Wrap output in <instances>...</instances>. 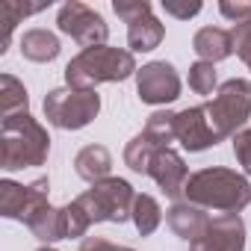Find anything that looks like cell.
I'll return each instance as SVG.
<instances>
[{
	"instance_id": "cell-1",
	"label": "cell",
	"mask_w": 251,
	"mask_h": 251,
	"mask_svg": "<svg viewBox=\"0 0 251 251\" xmlns=\"http://www.w3.org/2000/svg\"><path fill=\"white\" fill-rule=\"evenodd\" d=\"M186 201L204 210H222V213H239L251 204V183L245 175H236L233 169H201L189 175L186 183Z\"/></svg>"
},
{
	"instance_id": "cell-2",
	"label": "cell",
	"mask_w": 251,
	"mask_h": 251,
	"mask_svg": "<svg viewBox=\"0 0 251 251\" xmlns=\"http://www.w3.org/2000/svg\"><path fill=\"white\" fill-rule=\"evenodd\" d=\"M50 154V136L30 112L3 118L0 127V166L6 172L45 166Z\"/></svg>"
},
{
	"instance_id": "cell-3",
	"label": "cell",
	"mask_w": 251,
	"mask_h": 251,
	"mask_svg": "<svg viewBox=\"0 0 251 251\" xmlns=\"http://www.w3.org/2000/svg\"><path fill=\"white\" fill-rule=\"evenodd\" d=\"M136 59L121 48H86L65 65V83L71 89H95L98 83H121L136 74Z\"/></svg>"
},
{
	"instance_id": "cell-4",
	"label": "cell",
	"mask_w": 251,
	"mask_h": 251,
	"mask_svg": "<svg viewBox=\"0 0 251 251\" xmlns=\"http://www.w3.org/2000/svg\"><path fill=\"white\" fill-rule=\"evenodd\" d=\"M204 112H207V121L219 142L227 136H236L251 115V83L242 77L222 83L216 98L204 106Z\"/></svg>"
},
{
	"instance_id": "cell-5",
	"label": "cell",
	"mask_w": 251,
	"mask_h": 251,
	"mask_svg": "<svg viewBox=\"0 0 251 251\" xmlns=\"http://www.w3.org/2000/svg\"><path fill=\"white\" fill-rule=\"evenodd\" d=\"M77 207L86 213L89 225L95 222H127L133 216V201H136V192L127 180L121 177H106L100 183H92L89 192H83L80 198H74Z\"/></svg>"
},
{
	"instance_id": "cell-6",
	"label": "cell",
	"mask_w": 251,
	"mask_h": 251,
	"mask_svg": "<svg viewBox=\"0 0 251 251\" xmlns=\"http://www.w3.org/2000/svg\"><path fill=\"white\" fill-rule=\"evenodd\" d=\"M100 112V98L95 89H53L45 98V118L59 130H80Z\"/></svg>"
},
{
	"instance_id": "cell-7",
	"label": "cell",
	"mask_w": 251,
	"mask_h": 251,
	"mask_svg": "<svg viewBox=\"0 0 251 251\" xmlns=\"http://www.w3.org/2000/svg\"><path fill=\"white\" fill-rule=\"evenodd\" d=\"M115 15L127 21V45L136 53H148L154 48H160L166 30L163 24L154 18V9L148 0H115L112 3Z\"/></svg>"
},
{
	"instance_id": "cell-8",
	"label": "cell",
	"mask_w": 251,
	"mask_h": 251,
	"mask_svg": "<svg viewBox=\"0 0 251 251\" xmlns=\"http://www.w3.org/2000/svg\"><path fill=\"white\" fill-rule=\"evenodd\" d=\"M56 24L65 36H71L77 45H83V50L86 48H100L109 36V27H106L103 15L95 12L92 6L80 3V0H68V3L59 6Z\"/></svg>"
},
{
	"instance_id": "cell-9",
	"label": "cell",
	"mask_w": 251,
	"mask_h": 251,
	"mask_svg": "<svg viewBox=\"0 0 251 251\" xmlns=\"http://www.w3.org/2000/svg\"><path fill=\"white\" fill-rule=\"evenodd\" d=\"M48 189H50L48 177H39L30 186H21L15 180H3L0 183V213L6 219H18V222L30 225L45 207H50Z\"/></svg>"
},
{
	"instance_id": "cell-10",
	"label": "cell",
	"mask_w": 251,
	"mask_h": 251,
	"mask_svg": "<svg viewBox=\"0 0 251 251\" xmlns=\"http://www.w3.org/2000/svg\"><path fill=\"white\" fill-rule=\"evenodd\" d=\"M189 251H245V225L239 213H219L204 233L189 242Z\"/></svg>"
},
{
	"instance_id": "cell-11",
	"label": "cell",
	"mask_w": 251,
	"mask_h": 251,
	"mask_svg": "<svg viewBox=\"0 0 251 251\" xmlns=\"http://www.w3.org/2000/svg\"><path fill=\"white\" fill-rule=\"evenodd\" d=\"M136 92L145 103H172L180 98V77L172 62H148L136 71Z\"/></svg>"
},
{
	"instance_id": "cell-12",
	"label": "cell",
	"mask_w": 251,
	"mask_h": 251,
	"mask_svg": "<svg viewBox=\"0 0 251 251\" xmlns=\"http://www.w3.org/2000/svg\"><path fill=\"white\" fill-rule=\"evenodd\" d=\"M175 139L186 151H207L219 142L207 121L204 106H186L183 112H175Z\"/></svg>"
},
{
	"instance_id": "cell-13",
	"label": "cell",
	"mask_w": 251,
	"mask_h": 251,
	"mask_svg": "<svg viewBox=\"0 0 251 251\" xmlns=\"http://www.w3.org/2000/svg\"><path fill=\"white\" fill-rule=\"evenodd\" d=\"M148 175L157 180V186L169 195V198H180L186 192V183H189V169L183 163V157L172 148H160L148 166Z\"/></svg>"
},
{
	"instance_id": "cell-14",
	"label": "cell",
	"mask_w": 251,
	"mask_h": 251,
	"mask_svg": "<svg viewBox=\"0 0 251 251\" xmlns=\"http://www.w3.org/2000/svg\"><path fill=\"white\" fill-rule=\"evenodd\" d=\"M166 222H169V227H172L180 239L195 242V239L204 233V227L210 225V216L204 213V207H195V204H189V201H177V204L166 213Z\"/></svg>"
},
{
	"instance_id": "cell-15",
	"label": "cell",
	"mask_w": 251,
	"mask_h": 251,
	"mask_svg": "<svg viewBox=\"0 0 251 251\" xmlns=\"http://www.w3.org/2000/svg\"><path fill=\"white\" fill-rule=\"evenodd\" d=\"M192 50L201 62H222L233 53V36L222 27H201L192 39Z\"/></svg>"
},
{
	"instance_id": "cell-16",
	"label": "cell",
	"mask_w": 251,
	"mask_h": 251,
	"mask_svg": "<svg viewBox=\"0 0 251 251\" xmlns=\"http://www.w3.org/2000/svg\"><path fill=\"white\" fill-rule=\"evenodd\" d=\"M74 169L83 180L89 183H100L109 177V169H112V157L103 145H86L77 157H74Z\"/></svg>"
},
{
	"instance_id": "cell-17",
	"label": "cell",
	"mask_w": 251,
	"mask_h": 251,
	"mask_svg": "<svg viewBox=\"0 0 251 251\" xmlns=\"http://www.w3.org/2000/svg\"><path fill=\"white\" fill-rule=\"evenodd\" d=\"M59 39L50 33V30H42V27H36V30H27L24 36H21V53H24V59H30V62H50V59H56L59 56Z\"/></svg>"
},
{
	"instance_id": "cell-18",
	"label": "cell",
	"mask_w": 251,
	"mask_h": 251,
	"mask_svg": "<svg viewBox=\"0 0 251 251\" xmlns=\"http://www.w3.org/2000/svg\"><path fill=\"white\" fill-rule=\"evenodd\" d=\"M163 145H157L148 133H139V136H133L127 142V148H124V163H127L133 172H139V175H148V166H151V160H154V154Z\"/></svg>"
},
{
	"instance_id": "cell-19",
	"label": "cell",
	"mask_w": 251,
	"mask_h": 251,
	"mask_svg": "<svg viewBox=\"0 0 251 251\" xmlns=\"http://www.w3.org/2000/svg\"><path fill=\"white\" fill-rule=\"evenodd\" d=\"M27 103H30V98H27L24 83H18L12 74L0 77V112H3V118L27 112Z\"/></svg>"
},
{
	"instance_id": "cell-20",
	"label": "cell",
	"mask_w": 251,
	"mask_h": 251,
	"mask_svg": "<svg viewBox=\"0 0 251 251\" xmlns=\"http://www.w3.org/2000/svg\"><path fill=\"white\" fill-rule=\"evenodd\" d=\"M130 219H133V225H136V230L142 236H151L160 227V222H163V210H160V204H157L154 195H136Z\"/></svg>"
},
{
	"instance_id": "cell-21",
	"label": "cell",
	"mask_w": 251,
	"mask_h": 251,
	"mask_svg": "<svg viewBox=\"0 0 251 251\" xmlns=\"http://www.w3.org/2000/svg\"><path fill=\"white\" fill-rule=\"evenodd\" d=\"M33 233H36V239H42V242H56V239H65V227H62V210H56V207H45L30 225H27Z\"/></svg>"
},
{
	"instance_id": "cell-22",
	"label": "cell",
	"mask_w": 251,
	"mask_h": 251,
	"mask_svg": "<svg viewBox=\"0 0 251 251\" xmlns=\"http://www.w3.org/2000/svg\"><path fill=\"white\" fill-rule=\"evenodd\" d=\"M142 133H148L157 145L172 148V142H175V112H166V109L154 112V115L148 118V124H145Z\"/></svg>"
},
{
	"instance_id": "cell-23",
	"label": "cell",
	"mask_w": 251,
	"mask_h": 251,
	"mask_svg": "<svg viewBox=\"0 0 251 251\" xmlns=\"http://www.w3.org/2000/svg\"><path fill=\"white\" fill-rule=\"evenodd\" d=\"M45 6H21V3H0V21H3V39H0V53L9 48V36L15 30V24L24 18V15H33Z\"/></svg>"
},
{
	"instance_id": "cell-24",
	"label": "cell",
	"mask_w": 251,
	"mask_h": 251,
	"mask_svg": "<svg viewBox=\"0 0 251 251\" xmlns=\"http://www.w3.org/2000/svg\"><path fill=\"white\" fill-rule=\"evenodd\" d=\"M189 89L195 95H210L216 89V68H213V62H201L198 59L189 68Z\"/></svg>"
},
{
	"instance_id": "cell-25",
	"label": "cell",
	"mask_w": 251,
	"mask_h": 251,
	"mask_svg": "<svg viewBox=\"0 0 251 251\" xmlns=\"http://www.w3.org/2000/svg\"><path fill=\"white\" fill-rule=\"evenodd\" d=\"M62 227H65V239L71 236H86V230L92 227L86 213L77 207V201H71L68 207H62Z\"/></svg>"
},
{
	"instance_id": "cell-26",
	"label": "cell",
	"mask_w": 251,
	"mask_h": 251,
	"mask_svg": "<svg viewBox=\"0 0 251 251\" xmlns=\"http://www.w3.org/2000/svg\"><path fill=\"white\" fill-rule=\"evenodd\" d=\"M230 36H233V50H236L239 59L251 68V21H245V24H233Z\"/></svg>"
},
{
	"instance_id": "cell-27",
	"label": "cell",
	"mask_w": 251,
	"mask_h": 251,
	"mask_svg": "<svg viewBox=\"0 0 251 251\" xmlns=\"http://www.w3.org/2000/svg\"><path fill=\"white\" fill-rule=\"evenodd\" d=\"M233 154H236L239 166L245 169V175H251V127H245L233 136Z\"/></svg>"
},
{
	"instance_id": "cell-28",
	"label": "cell",
	"mask_w": 251,
	"mask_h": 251,
	"mask_svg": "<svg viewBox=\"0 0 251 251\" xmlns=\"http://www.w3.org/2000/svg\"><path fill=\"white\" fill-rule=\"evenodd\" d=\"M163 9H166V15H175V18H192V15H198L201 12V3L198 0H186V3H177V0H163Z\"/></svg>"
},
{
	"instance_id": "cell-29",
	"label": "cell",
	"mask_w": 251,
	"mask_h": 251,
	"mask_svg": "<svg viewBox=\"0 0 251 251\" xmlns=\"http://www.w3.org/2000/svg\"><path fill=\"white\" fill-rule=\"evenodd\" d=\"M219 12L233 21V24H245L251 21V3H219Z\"/></svg>"
},
{
	"instance_id": "cell-30",
	"label": "cell",
	"mask_w": 251,
	"mask_h": 251,
	"mask_svg": "<svg viewBox=\"0 0 251 251\" xmlns=\"http://www.w3.org/2000/svg\"><path fill=\"white\" fill-rule=\"evenodd\" d=\"M118 248H121V245H112V242L103 239V236H86L77 251H118Z\"/></svg>"
},
{
	"instance_id": "cell-31",
	"label": "cell",
	"mask_w": 251,
	"mask_h": 251,
	"mask_svg": "<svg viewBox=\"0 0 251 251\" xmlns=\"http://www.w3.org/2000/svg\"><path fill=\"white\" fill-rule=\"evenodd\" d=\"M39 251H56V248H50V245H45V248H39Z\"/></svg>"
},
{
	"instance_id": "cell-32",
	"label": "cell",
	"mask_w": 251,
	"mask_h": 251,
	"mask_svg": "<svg viewBox=\"0 0 251 251\" xmlns=\"http://www.w3.org/2000/svg\"><path fill=\"white\" fill-rule=\"evenodd\" d=\"M118 251H133V248H127V245H121V248H118Z\"/></svg>"
}]
</instances>
